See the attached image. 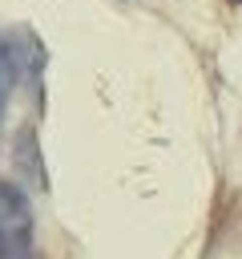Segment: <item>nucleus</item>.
I'll list each match as a JSON object with an SVG mask.
<instances>
[{
  "label": "nucleus",
  "mask_w": 242,
  "mask_h": 259,
  "mask_svg": "<svg viewBox=\"0 0 242 259\" xmlns=\"http://www.w3.org/2000/svg\"><path fill=\"white\" fill-rule=\"evenodd\" d=\"M0 259H36L28 235H0Z\"/></svg>",
  "instance_id": "7ed1b4c3"
},
{
  "label": "nucleus",
  "mask_w": 242,
  "mask_h": 259,
  "mask_svg": "<svg viewBox=\"0 0 242 259\" xmlns=\"http://www.w3.org/2000/svg\"><path fill=\"white\" fill-rule=\"evenodd\" d=\"M32 231V206L20 186L0 178V235H28Z\"/></svg>",
  "instance_id": "f257e3e1"
},
{
  "label": "nucleus",
  "mask_w": 242,
  "mask_h": 259,
  "mask_svg": "<svg viewBox=\"0 0 242 259\" xmlns=\"http://www.w3.org/2000/svg\"><path fill=\"white\" fill-rule=\"evenodd\" d=\"M20 73H24L20 49L12 40H0V113H4V105H8V97L16 89V81H20Z\"/></svg>",
  "instance_id": "f03ea898"
}]
</instances>
